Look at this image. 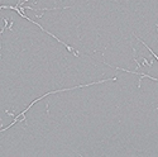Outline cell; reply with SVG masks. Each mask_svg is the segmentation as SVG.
Wrapping results in <instances>:
<instances>
[{
    "instance_id": "1",
    "label": "cell",
    "mask_w": 158,
    "mask_h": 157,
    "mask_svg": "<svg viewBox=\"0 0 158 157\" xmlns=\"http://www.w3.org/2000/svg\"><path fill=\"white\" fill-rule=\"evenodd\" d=\"M116 79L118 78H111V79H104V80H99V81H95V82H90V84H86V85H79V86H72V87H65V89H58V90H52V91H48L47 94H44V95H42V96H39V98H37L36 100H33L30 103L29 105H28L27 108H25L24 110H22L20 113L18 114V115H14V121L11 122V123L8 125V127H5V128H1V132H5L7 129H9V128H11L15 123H18V122H24L25 121V118H24V115H25V113L28 112V110L30 109V108H33V105L36 104V103H38L39 100H42V99H44L46 96H48V95H51V94H57V93H63V91H70V90H75V89H81V87H89V86H91V85H97V84H104V82H108V81H116Z\"/></svg>"
},
{
    "instance_id": "2",
    "label": "cell",
    "mask_w": 158,
    "mask_h": 157,
    "mask_svg": "<svg viewBox=\"0 0 158 157\" xmlns=\"http://www.w3.org/2000/svg\"><path fill=\"white\" fill-rule=\"evenodd\" d=\"M134 37H136V38L138 39V41H139V42H140V43H142V44H143V46H144V47H145V48H147V50L149 51V52H151V53H152V56H153V57H154V60H157V61H158V56H157V55H156V53H154V52H153V51H152V48H151V47H148V46H147V43H145V42H143V41H142V39H140V38H139V37H137V36H136V34H134Z\"/></svg>"
}]
</instances>
